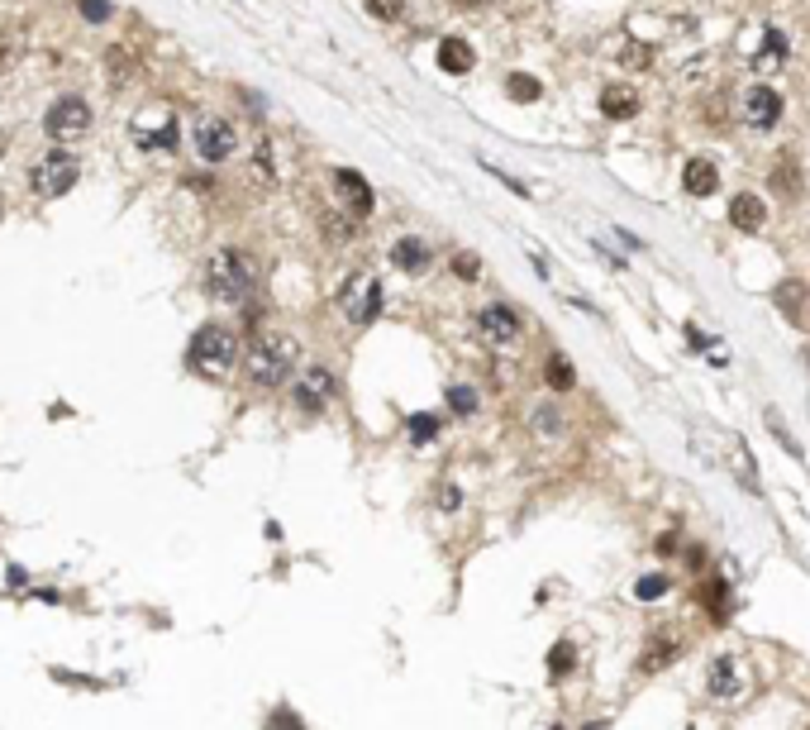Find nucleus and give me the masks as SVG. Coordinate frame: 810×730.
<instances>
[{
  "label": "nucleus",
  "instance_id": "f03ea898",
  "mask_svg": "<svg viewBox=\"0 0 810 730\" xmlns=\"http://www.w3.org/2000/svg\"><path fill=\"white\" fill-rule=\"evenodd\" d=\"M253 287H258V273H253V258L244 248H215L210 263H206V291L215 301L239 306L253 296Z\"/></svg>",
  "mask_w": 810,
  "mask_h": 730
},
{
  "label": "nucleus",
  "instance_id": "7c9ffc66",
  "mask_svg": "<svg viewBox=\"0 0 810 730\" xmlns=\"http://www.w3.org/2000/svg\"><path fill=\"white\" fill-rule=\"evenodd\" d=\"M782 53H787L782 34H778V29H768V39H763V53H758V68H778V62H782Z\"/></svg>",
  "mask_w": 810,
  "mask_h": 730
},
{
  "label": "nucleus",
  "instance_id": "1a4fd4ad",
  "mask_svg": "<svg viewBox=\"0 0 810 730\" xmlns=\"http://www.w3.org/2000/svg\"><path fill=\"white\" fill-rule=\"evenodd\" d=\"M477 335L492 344V348H515L520 339H525V320H520L515 306L492 301V306L477 310Z\"/></svg>",
  "mask_w": 810,
  "mask_h": 730
},
{
  "label": "nucleus",
  "instance_id": "393cba45",
  "mask_svg": "<svg viewBox=\"0 0 810 730\" xmlns=\"http://www.w3.org/2000/svg\"><path fill=\"white\" fill-rule=\"evenodd\" d=\"M572 669H577V644H572V640H558V644L548 650V678H553V683H563Z\"/></svg>",
  "mask_w": 810,
  "mask_h": 730
},
{
  "label": "nucleus",
  "instance_id": "b1692460",
  "mask_svg": "<svg viewBox=\"0 0 810 730\" xmlns=\"http://www.w3.org/2000/svg\"><path fill=\"white\" fill-rule=\"evenodd\" d=\"M763 425H768V435L782 444V454H787V458H801V444H796V435H791V425L782 420V411H778V406H768V411H763Z\"/></svg>",
  "mask_w": 810,
  "mask_h": 730
},
{
  "label": "nucleus",
  "instance_id": "6ab92c4d",
  "mask_svg": "<svg viewBox=\"0 0 810 730\" xmlns=\"http://www.w3.org/2000/svg\"><path fill=\"white\" fill-rule=\"evenodd\" d=\"M444 406L453 411V416H463V420H472L482 411V392L472 387V383H448V392H444Z\"/></svg>",
  "mask_w": 810,
  "mask_h": 730
},
{
  "label": "nucleus",
  "instance_id": "2eb2a0df",
  "mask_svg": "<svg viewBox=\"0 0 810 730\" xmlns=\"http://www.w3.org/2000/svg\"><path fill=\"white\" fill-rule=\"evenodd\" d=\"M763 220H768V206H763V196H753V191H739V196H730V225H734V229H744V235H753V229H763Z\"/></svg>",
  "mask_w": 810,
  "mask_h": 730
},
{
  "label": "nucleus",
  "instance_id": "6e6552de",
  "mask_svg": "<svg viewBox=\"0 0 810 730\" xmlns=\"http://www.w3.org/2000/svg\"><path fill=\"white\" fill-rule=\"evenodd\" d=\"M682 654H686L682 630H677V625H663V630H653V635L644 640V650H639V659H634V673H639V678L663 673V669H672Z\"/></svg>",
  "mask_w": 810,
  "mask_h": 730
},
{
  "label": "nucleus",
  "instance_id": "f8f14e48",
  "mask_svg": "<svg viewBox=\"0 0 810 730\" xmlns=\"http://www.w3.org/2000/svg\"><path fill=\"white\" fill-rule=\"evenodd\" d=\"M705 692L715 697V702H734L739 692H744V669H739L734 654H715L711 669H705Z\"/></svg>",
  "mask_w": 810,
  "mask_h": 730
},
{
  "label": "nucleus",
  "instance_id": "473e14b6",
  "mask_svg": "<svg viewBox=\"0 0 810 730\" xmlns=\"http://www.w3.org/2000/svg\"><path fill=\"white\" fill-rule=\"evenodd\" d=\"M77 5H81V14H87V20H91V24H100V20H110V5H106V0H77Z\"/></svg>",
  "mask_w": 810,
  "mask_h": 730
},
{
  "label": "nucleus",
  "instance_id": "423d86ee",
  "mask_svg": "<svg viewBox=\"0 0 810 730\" xmlns=\"http://www.w3.org/2000/svg\"><path fill=\"white\" fill-rule=\"evenodd\" d=\"M43 129H48V139H53L58 148H62V143H72V139H81V134L91 129V106L81 101V96H62V101L48 106Z\"/></svg>",
  "mask_w": 810,
  "mask_h": 730
},
{
  "label": "nucleus",
  "instance_id": "2f4dec72",
  "mask_svg": "<svg viewBox=\"0 0 810 730\" xmlns=\"http://www.w3.org/2000/svg\"><path fill=\"white\" fill-rule=\"evenodd\" d=\"M453 273H458L463 282H477V273H482L477 254H453Z\"/></svg>",
  "mask_w": 810,
  "mask_h": 730
},
{
  "label": "nucleus",
  "instance_id": "4be33fe9",
  "mask_svg": "<svg viewBox=\"0 0 810 730\" xmlns=\"http://www.w3.org/2000/svg\"><path fill=\"white\" fill-rule=\"evenodd\" d=\"M133 139H139V148H177L181 134H177V120L167 115V120L153 125V129H148V125H133Z\"/></svg>",
  "mask_w": 810,
  "mask_h": 730
},
{
  "label": "nucleus",
  "instance_id": "5701e85b",
  "mask_svg": "<svg viewBox=\"0 0 810 730\" xmlns=\"http://www.w3.org/2000/svg\"><path fill=\"white\" fill-rule=\"evenodd\" d=\"M730 458H734V468H739V483H744V492L749 496H758L763 487H758V463H753V454H749V444L734 435V444H730Z\"/></svg>",
  "mask_w": 810,
  "mask_h": 730
},
{
  "label": "nucleus",
  "instance_id": "0eeeda50",
  "mask_svg": "<svg viewBox=\"0 0 810 730\" xmlns=\"http://www.w3.org/2000/svg\"><path fill=\"white\" fill-rule=\"evenodd\" d=\"M334 396H339V377H334L325 363H310L291 387V402H296V411H306V416H319Z\"/></svg>",
  "mask_w": 810,
  "mask_h": 730
},
{
  "label": "nucleus",
  "instance_id": "39448f33",
  "mask_svg": "<svg viewBox=\"0 0 810 730\" xmlns=\"http://www.w3.org/2000/svg\"><path fill=\"white\" fill-rule=\"evenodd\" d=\"M382 306H386V296H382V282L373 273H358L339 287V310L348 315V325H373L382 315Z\"/></svg>",
  "mask_w": 810,
  "mask_h": 730
},
{
  "label": "nucleus",
  "instance_id": "c756f323",
  "mask_svg": "<svg viewBox=\"0 0 810 730\" xmlns=\"http://www.w3.org/2000/svg\"><path fill=\"white\" fill-rule=\"evenodd\" d=\"M434 506L444 511V516H453V511L463 506V487L448 483V477H444V483H434Z\"/></svg>",
  "mask_w": 810,
  "mask_h": 730
},
{
  "label": "nucleus",
  "instance_id": "c9c22d12",
  "mask_svg": "<svg viewBox=\"0 0 810 730\" xmlns=\"http://www.w3.org/2000/svg\"><path fill=\"white\" fill-rule=\"evenodd\" d=\"M272 730H306V725L296 721V711H286V707H281L277 716H272Z\"/></svg>",
  "mask_w": 810,
  "mask_h": 730
},
{
  "label": "nucleus",
  "instance_id": "9b49d317",
  "mask_svg": "<svg viewBox=\"0 0 810 730\" xmlns=\"http://www.w3.org/2000/svg\"><path fill=\"white\" fill-rule=\"evenodd\" d=\"M334 191H339V201L348 206L353 220H367V215L377 210V196H373V187H367V177L353 172V168H339V172H334Z\"/></svg>",
  "mask_w": 810,
  "mask_h": 730
},
{
  "label": "nucleus",
  "instance_id": "aec40b11",
  "mask_svg": "<svg viewBox=\"0 0 810 730\" xmlns=\"http://www.w3.org/2000/svg\"><path fill=\"white\" fill-rule=\"evenodd\" d=\"M472 62H477V58H472V48L463 39H444V43H438V68H444L448 77L472 72Z\"/></svg>",
  "mask_w": 810,
  "mask_h": 730
},
{
  "label": "nucleus",
  "instance_id": "4468645a",
  "mask_svg": "<svg viewBox=\"0 0 810 730\" xmlns=\"http://www.w3.org/2000/svg\"><path fill=\"white\" fill-rule=\"evenodd\" d=\"M391 268L396 273H410V277H419V273H429V263H434V248L419 239V235H400L396 244H391Z\"/></svg>",
  "mask_w": 810,
  "mask_h": 730
},
{
  "label": "nucleus",
  "instance_id": "a211bd4d",
  "mask_svg": "<svg viewBox=\"0 0 810 730\" xmlns=\"http://www.w3.org/2000/svg\"><path fill=\"white\" fill-rule=\"evenodd\" d=\"M601 115L605 120H634L639 115V91L634 87H605L601 91Z\"/></svg>",
  "mask_w": 810,
  "mask_h": 730
},
{
  "label": "nucleus",
  "instance_id": "a878e982",
  "mask_svg": "<svg viewBox=\"0 0 810 730\" xmlns=\"http://www.w3.org/2000/svg\"><path fill=\"white\" fill-rule=\"evenodd\" d=\"M724 596H730V583H724V578H711V583L701 587V606L711 611L715 625H724V616H730V611H724Z\"/></svg>",
  "mask_w": 810,
  "mask_h": 730
},
{
  "label": "nucleus",
  "instance_id": "72a5a7b5",
  "mask_svg": "<svg viewBox=\"0 0 810 730\" xmlns=\"http://www.w3.org/2000/svg\"><path fill=\"white\" fill-rule=\"evenodd\" d=\"M367 10H373L377 20H400V0H367Z\"/></svg>",
  "mask_w": 810,
  "mask_h": 730
},
{
  "label": "nucleus",
  "instance_id": "9d476101",
  "mask_svg": "<svg viewBox=\"0 0 810 730\" xmlns=\"http://www.w3.org/2000/svg\"><path fill=\"white\" fill-rule=\"evenodd\" d=\"M191 143L206 162H225V158H234V148H239V134H234V125L219 120V115H200L196 129H191Z\"/></svg>",
  "mask_w": 810,
  "mask_h": 730
},
{
  "label": "nucleus",
  "instance_id": "bb28decb",
  "mask_svg": "<svg viewBox=\"0 0 810 730\" xmlns=\"http://www.w3.org/2000/svg\"><path fill=\"white\" fill-rule=\"evenodd\" d=\"M505 96H511L515 106H534L538 96H544V87H538L534 77H525V72H511L505 77Z\"/></svg>",
  "mask_w": 810,
  "mask_h": 730
},
{
  "label": "nucleus",
  "instance_id": "cd10ccee",
  "mask_svg": "<svg viewBox=\"0 0 810 730\" xmlns=\"http://www.w3.org/2000/svg\"><path fill=\"white\" fill-rule=\"evenodd\" d=\"M667 592H672V578H667V573H644V578L634 583V602L649 606V602H663Z\"/></svg>",
  "mask_w": 810,
  "mask_h": 730
},
{
  "label": "nucleus",
  "instance_id": "412c9836",
  "mask_svg": "<svg viewBox=\"0 0 810 730\" xmlns=\"http://www.w3.org/2000/svg\"><path fill=\"white\" fill-rule=\"evenodd\" d=\"M544 383H548L553 392H572V387H577V368L567 363V354H558V348H553V354L544 358Z\"/></svg>",
  "mask_w": 810,
  "mask_h": 730
},
{
  "label": "nucleus",
  "instance_id": "c85d7f7f",
  "mask_svg": "<svg viewBox=\"0 0 810 730\" xmlns=\"http://www.w3.org/2000/svg\"><path fill=\"white\" fill-rule=\"evenodd\" d=\"M405 435H410V444H415V449H425V444L438 435V416H434V411H425V416H419V411H415V416L405 420Z\"/></svg>",
  "mask_w": 810,
  "mask_h": 730
},
{
  "label": "nucleus",
  "instance_id": "f704fd0d",
  "mask_svg": "<svg viewBox=\"0 0 810 730\" xmlns=\"http://www.w3.org/2000/svg\"><path fill=\"white\" fill-rule=\"evenodd\" d=\"M686 348H691V354H705V348H711V335L696 329V325H686Z\"/></svg>",
  "mask_w": 810,
  "mask_h": 730
},
{
  "label": "nucleus",
  "instance_id": "7ed1b4c3",
  "mask_svg": "<svg viewBox=\"0 0 810 730\" xmlns=\"http://www.w3.org/2000/svg\"><path fill=\"white\" fill-rule=\"evenodd\" d=\"M239 363V335L225 325H200L187 348V368L200 377H229Z\"/></svg>",
  "mask_w": 810,
  "mask_h": 730
},
{
  "label": "nucleus",
  "instance_id": "f3484780",
  "mask_svg": "<svg viewBox=\"0 0 810 730\" xmlns=\"http://www.w3.org/2000/svg\"><path fill=\"white\" fill-rule=\"evenodd\" d=\"M529 430H534L538 439H563V435H567L563 406H558V402H534V406H529Z\"/></svg>",
  "mask_w": 810,
  "mask_h": 730
},
{
  "label": "nucleus",
  "instance_id": "20e7f679",
  "mask_svg": "<svg viewBox=\"0 0 810 730\" xmlns=\"http://www.w3.org/2000/svg\"><path fill=\"white\" fill-rule=\"evenodd\" d=\"M77 177H81V162L67 153V148H48V153L29 168V187H33V196L53 201V196H67L77 187Z\"/></svg>",
  "mask_w": 810,
  "mask_h": 730
},
{
  "label": "nucleus",
  "instance_id": "ddd939ff",
  "mask_svg": "<svg viewBox=\"0 0 810 730\" xmlns=\"http://www.w3.org/2000/svg\"><path fill=\"white\" fill-rule=\"evenodd\" d=\"M778 120H782V96L772 91V87H753V91L744 96V125L758 129V134H768Z\"/></svg>",
  "mask_w": 810,
  "mask_h": 730
},
{
  "label": "nucleus",
  "instance_id": "dca6fc26",
  "mask_svg": "<svg viewBox=\"0 0 810 730\" xmlns=\"http://www.w3.org/2000/svg\"><path fill=\"white\" fill-rule=\"evenodd\" d=\"M715 187H720V168L711 158H691L682 168V191L686 196H715Z\"/></svg>",
  "mask_w": 810,
  "mask_h": 730
},
{
  "label": "nucleus",
  "instance_id": "f257e3e1",
  "mask_svg": "<svg viewBox=\"0 0 810 730\" xmlns=\"http://www.w3.org/2000/svg\"><path fill=\"white\" fill-rule=\"evenodd\" d=\"M296 363H300V344L286 335V329H267V335H258L248 344V358H244V368H248V383L253 387H281V383H291V373H296Z\"/></svg>",
  "mask_w": 810,
  "mask_h": 730
}]
</instances>
